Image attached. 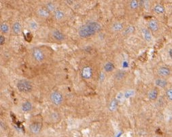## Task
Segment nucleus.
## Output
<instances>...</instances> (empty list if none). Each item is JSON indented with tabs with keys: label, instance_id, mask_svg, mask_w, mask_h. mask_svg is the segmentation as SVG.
<instances>
[{
	"label": "nucleus",
	"instance_id": "f257e3e1",
	"mask_svg": "<svg viewBox=\"0 0 172 137\" xmlns=\"http://www.w3.org/2000/svg\"><path fill=\"white\" fill-rule=\"evenodd\" d=\"M101 29L100 23L96 21H90L79 28L78 35L82 38H89L99 32Z\"/></svg>",
	"mask_w": 172,
	"mask_h": 137
},
{
	"label": "nucleus",
	"instance_id": "f03ea898",
	"mask_svg": "<svg viewBox=\"0 0 172 137\" xmlns=\"http://www.w3.org/2000/svg\"><path fill=\"white\" fill-rule=\"evenodd\" d=\"M49 100L50 103L55 106H60L64 102V97L63 94L57 90L52 91L49 95Z\"/></svg>",
	"mask_w": 172,
	"mask_h": 137
},
{
	"label": "nucleus",
	"instance_id": "7ed1b4c3",
	"mask_svg": "<svg viewBox=\"0 0 172 137\" xmlns=\"http://www.w3.org/2000/svg\"><path fill=\"white\" fill-rule=\"evenodd\" d=\"M16 88L21 93H29L32 91L33 85L27 79H21L17 82Z\"/></svg>",
	"mask_w": 172,
	"mask_h": 137
},
{
	"label": "nucleus",
	"instance_id": "20e7f679",
	"mask_svg": "<svg viewBox=\"0 0 172 137\" xmlns=\"http://www.w3.org/2000/svg\"><path fill=\"white\" fill-rule=\"evenodd\" d=\"M31 56L35 61L37 63H42L45 60L46 56L43 50L38 48H35L32 50Z\"/></svg>",
	"mask_w": 172,
	"mask_h": 137
},
{
	"label": "nucleus",
	"instance_id": "39448f33",
	"mask_svg": "<svg viewBox=\"0 0 172 137\" xmlns=\"http://www.w3.org/2000/svg\"><path fill=\"white\" fill-rule=\"evenodd\" d=\"M171 73V69L167 66H161L157 69V75L160 78H167L169 77Z\"/></svg>",
	"mask_w": 172,
	"mask_h": 137
},
{
	"label": "nucleus",
	"instance_id": "423d86ee",
	"mask_svg": "<svg viewBox=\"0 0 172 137\" xmlns=\"http://www.w3.org/2000/svg\"><path fill=\"white\" fill-rule=\"evenodd\" d=\"M42 128V123L39 121H34L29 125V130L33 134H37L40 132Z\"/></svg>",
	"mask_w": 172,
	"mask_h": 137
},
{
	"label": "nucleus",
	"instance_id": "0eeeda50",
	"mask_svg": "<svg viewBox=\"0 0 172 137\" xmlns=\"http://www.w3.org/2000/svg\"><path fill=\"white\" fill-rule=\"evenodd\" d=\"M36 14L40 18H43V19H47L50 17L51 14V13L45 7H40L37 8L36 10Z\"/></svg>",
	"mask_w": 172,
	"mask_h": 137
},
{
	"label": "nucleus",
	"instance_id": "6e6552de",
	"mask_svg": "<svg viewBox=\"0 0 172 137\" xmlns=\"http://www.w3.org/2000/svg\"><path fill=\"white\" fill-rule=\"evenodd\" d=\"M51 36L57 42H62L65 39L64 33L59 29H53L51 31Z\"/></svg>",
	"mask_w": 172,
	"mask_h": 137
},
{
	"label": "nucleus",
	"instance_id": "1a4fd4ad",
	"mask_svg": "<svg viewBox=\"0 0 172 137\" xmlns=\"http://www.w3.org/2000/svg\"><path fill=\"white\" fill-rule=\"evenodd\" d=\"M154 84L156 88H166L168 86V82L167 79L160 78V77L154 79Z\"/></svg>",
	"mask_w": 172,
	"mask_h": 137
},
{
	"label": "nucleus",
	"instance_id": "9d476101",
	"mask_svg": "<svg viewBox=\"0 0 172 137\" xmlns=\"http://www.w3.org/2000/svg\"><path fill=\"white\" fill-rule=\"evenodd\" d=\"M148 27L151 32H157L159 30V24L156 20L150 19L148 23Z\"/></svg>",
	"mask_w": 172,
	"mask_h": 137
},
{
	"label": "nucleus",
	"instance_id": "9b49d317",
	"mask_svg": "<svg viewBox=\"0 0 172 137\" xmlns=\"http://www.w3.org/2000/svg\"><path fill=\"white\" fill-rule=\"evenodd\" d=\"M125 25L122 22L120 21H116L112 24L111 25V30L114 33H118L121 32L124 30L125 29Z\"/></svg>",
	"mask_w": 172,
	"mask_h": 137
},
{
	"label": "nucleus",
	"instance_id": "f8f14e48",
	"mask_svg": "<svg viewBox=\"0 0 172 137\" xmlns=\"http://www.w3.org/2000/svg\"><path fill=\"white\" fill-rule=\"evenodd\" d=\"M142 33L143 35L144 39L146 42H151L152 41V32L149 30L148 28H142Z\"/></svg>",
	"mask_w": 172,
	"mask_h": 137
},
{
	"label": "nucleus",
	"instance_id": "ddd939ff",
	"mask_svg": "<svg viewBox=\"0 0 172 137\" xmlns=\"http://www.w3.org/2000/svg\"><path fill=\"white\" fill-rule=\"evenodd\" d=\"M48 119L50 122L56 123L61 119V115L57 111H52L48 114Z\"/></svg>",
	"mask_w": 172,
	"mask_h": 137
},
{
	"label": "nucleus",
	"instance_id": "4468645a",
	"mask_svg": "<svg viewBox=\"0 0 172 137\" xmlns=\"http://www.w3.org/2000/svg\"><path fill=\"white\" fill-rule=\"evenodd\" d=\"M53 17L56 21H63L65 18V13L63 10L61 9H56L53 13Z\"/></svg>",
	"mask_w": 172,
	"mask_h": 137
},
{
	"label": "nucleus",
	"instance_id": "2eb2a0df",
	"mask_svg": "<svg viewBox=\"0 0 172 137\" xmlns=\"http://www.w3.org/2000/svg\"><path fill=\"white\" fill-rule=\"evenodd\" d=\"M159 97V90L157 88H153L151 90H150L148 93V97L149 100L152 101L156 100Z\"/></svg>",
	"mask_w": 172,
	"mask_h": 137
},
{
	"label": "nucleus",
	"instance_id": "dca6fc26",
	"mask_svg": "<svg viewBox=\"0 0 172 137\" xmlns=\"http://www.w3.org/2000/svg\"><path fill=\"white\" fill-rule=\"evenodd\" d=\"M12 31L15 35H18L21 34V33L22 32V24H21V23L18 21H16V22L13 23L12 26Z\"/></svg>",
	"mask_w": 172,
	"mask_h": 137
},
{
	"label": "nucleus",
	"instance_id": "f3484780",
	"mask_svg": "<svg viewBox=\"0 0 172 137\" xmlns=\"http://www.w3.org/2000/svg\"><path fill=\"white\" fill-rule=\"evenodd\" d=\"M21 110H22V111H23V112H25V113L29 112V111H31L33 109L32 103L29 101V100L23 102L21 106Z\"/></svg>",
	"mask_w": 172,
	"mask_h": 137
},
{
	"label": "nucleus",
	"instance_id": "a211bd4d",
	"mask_svg": "<svg viewBox=\"0 0 172 137\" xmlns=\"http://www.w3.org/2000/svg\"><path fill=\"white\" fill-rule=\"evenodd\" d=\"M153 11L157 14H163L165 12V9L162 4L156 3L153 6Z\"/></svg>",
	"mask_w": 172,
	"mask_h": 137
},
{
	"label": "nucleus",
	"instance_id": "6ab92c4d",
	"mask_svg": "<svg viewBox=\"0 0 172 137\" xmlns=\"http://www.w3.org/2000/svg\"><path fill=\"white\" fill-rule=\"evenodd\" d=\"M135 31V27L133 25H129V26L126 27L124 30L122 31V35L125 36H129L134 33Z\"/></svg>",
	"mask_w": 172,
	"mask_h": 137
},
{
	"label": "nucleus",
	"instance_id": "aec40b11",
	"mask_svg": "<svg viewBox=\"0 0 172 137\" xmlns=\"http://www.w3.org/2000/svg\"><path fill=\"white\" fill-rule=\"evenodd\" d=\"M28 27L29 29H31L33 31H36L39 29L40 25H39L38 23L35 20H30L28 22Z\"/></svg>",
	"mask_w": 172,
	"mask_h": 137
},
{
	"label": "nucleus",
	"instance_id": "412c9836",
	"mask_svg": "<svg viewBox=\"0 0 172 137\" xmlns=\"http://www.w3.org/2000/svg\"><path fill=\"white\" fill-rule=\"evenodd\" d=\"M126 74H127V73L125 70H118V71H116L115 75H114V78L118 81L122 80L125 78Z\"/></svg>",
	"mask_w": 172,
	"mask_h": 137
},
{
	"label": "nucleus",
	"instance_id": "4be33fe9",
	"mask_svg": "<svg viewBox=\"0 0 172 137\" xmlns=\"http://www.w3.org/2000/svg\"><path fill=\"white\" fill-rule=\"evenodd\" d=\"M44 7L46 8L48 11L50 12V13H51V12H52V13H53L54 12H55V10L57 9V8H56V4H55V3L52 2H46V3L45 4V6Z\"/></svg>",
	"mask_w": 172,
	"mask_h": 137
},
{
	"label": "nucleus",
	"instance_id": "5701e85b",
	"mask_svg": "<svg viewBox=\"0 0 172 137\" xmlns=\"http://www.w3.org/2000/svg\"><path fill=\"white\" fill-rule=\"evenodd\" d=\"M103 69L106 72H112V71H114V69H115V66L111 62H108L104 65L103 66Z\"/></svg>",
	"mask_w": 172,
	"mask_h": 137
},
{
	"label": "nucleus",
	"instance_id": "b1692460",
	"mask_svg": "<svg viewBox=\"0 0 172 137\" xmlns=\"http://www.w3.org/2000/svg\"><path fill=\"white\" fill-rule=\"evenodd\" d=\"M0 31L3 34H7L10 31V27L7 23H2L0 24Z\"/></svg>",
	"mask_w": 172,
	"mask_h": 137
},
{
	"label": "nucleus",
	"instance_id": "393cba45",
	"mask_svg": "<svg viewBox=\"0 0 172 137\" xmlns=\"http://www.w3.org/2000/svg\"><path fill=\"white\" fill-rule=\"evenodd\" d=\"M139 6H140V2L137 0H132L129 3V8L132 10H136L137 8L139 7Z\"/></svg>",
	"mask_w": 172,
	"mask_h": 137
},
{
	"label": "nucleus",
	"instance_id": "a878e982",
	"mask_svg": "<svg viewBox=\"0 0 172 137\" xmlns=\"http://www.w3.org/2000/svg\"><path fill=\"white\" fill-rule=\"evenodd\" d=\"M165 95L167 98V100L172 102V87L167 88L165 92Z\"/></svg>",
	"mask_w": 172,
	"mask_h": 137
},
{
	"label": "nucleus",
	"instance_id": "bb28decb",
	"mask_svg": "<svg viewBox=\"0 0 172 137\" xmlns=\"http://www.w3.org/2000/svg\"><path fill=\"white\" fill-rule=\"evenodd\" d=\"M5 42H6L5 37H4L3 35H0V44H1V45H3V44H5Z\"/></svg>",
	"mask_w": 172,
	"mask_h": 137
},
{
	"label": "nucleus",
	"instance_id": "cd10ccee",
	"mask_svg": "<svg viewBox=\"0 0 172 137\" xmlns=\"http://www.w3.org/2000/svg\"><path fill=\"white\" fill-rule=\"evenodd\" d=\"M169 58H170L171 60L172 61V48H170L169 50Z\"/></svg>",
	"mask_w": 172,
	"mask_h": 137
}]
</instances>
